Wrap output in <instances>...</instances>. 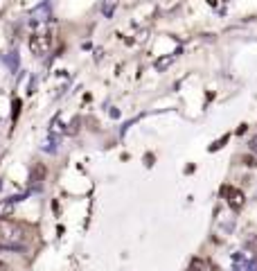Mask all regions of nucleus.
I'll use <instances>...</instances> for the list:
<instances>
[{
  "label": "nucleus",
  "mask_w": 257,
  "mask_h": 271,
  "mask_svg": "<svg viewBox=\"0 0 257 271\" xmlns=\"http://www.w3.org/2000/svg\"><path fill=\"white\" fill-rule=\"evenodd\" d=\"M14 215V201L12 199H0V222L9 220Z\"/></svg>",
  "instance_id": "f03ea898"
},
{
  "label": "nucleus",
  "mask_w": 257,
  "mask_h": 271,
  "mask_svg": "<svg viewBox=\"0 0 257 271\" xmlns=\"http://www.w3.org/2000/svg\"><path fill=\"white\" fill-rule=\"evenodd\" d=\"M228 195H230V206L235 208V210H237V208H241L244 206V195H241L239 190H228Z\"/></svg>",
  "instance_id": "7ed1b4c3"
},
{
  "label": "nucleus",
  "mask_w": 257,
  "mask_h": 271,
  "mask_svg": "<svg viewBox=\"0 0 257 271\" xmlns=\"http://www.w3.org/2000/svg\"><path fill=\"white\" fill-rule=\"evenodd\" d=\"M5 269H7V264H5L3 260H0V271H5Z\"/></svg>",
  "instance_id": "423d86ee"
},
{
  "label": "nucleus",
  "mask_w": 257,
  "mask_h": 271,
  "mask_svg": "<svg viewBox=\"0 0 257 271\" xmlns=\"http://www.w3.org/2000/svg\"><path fill=\"white\" fill-rule=\"evenodd\" d=\"M248 147H250V152H253V154H257V136H255V138H250Z\"/></svg>",
  "instance_id": "39448f33"
},
{
  "label": "nucleus",
  "mask_w": 257,
  "mask_h": 271,
  "mask_svg": "<svg viewBox=\"0 0 257 271\" xmlns=\"http://www.w3.org/2000/svg\"><path fill=\"white\" fill-rule=\"evenodd\" d=\"M30 48H32L34 55L43 57L45 52L50 50V36L48 34H36V36H32V41H30Z\"/></svg>",
  "instance_id": "f257e3e1"
},
{
  "label": "nucleus",
  "mask_w": 257,
  "mask_h": 271,
  "mask_svg": "<svg viewBox=\"0 0 257 271\" xmlns=\"http://www.w3.org/2000/svg\"><path fill=\"white\" fill-rule=\"evenodd\" d=\"M190 271H206V262L203 260H192V264H190Z\"/></svg>",
  "instance_id": "20e7f679"
}]
</instances>
